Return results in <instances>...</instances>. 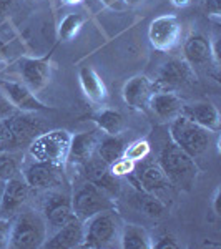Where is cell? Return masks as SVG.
Masks as SVG:
<instances>
[{
    "instance_id": "obj_1",
    "label": "cell",
    "mask_w": 221,
    "mask_h": 249,
    "mask_svg": "<svg viewBox=\"0 0 221 249\" xmlns=\"http://www.w3.org/2000/svg\"><path fill=\"white\" fill-rule=\"evenodd\" d=\"M43 131L42 118L29 111H14L0 118V151H18Z\"/></svg>"
},
{
    "instance_id": "obj_2",
    "label": "cell",
    "mask_w": 221,
    "mask_h": 249,
    "mask_svg": "<svg viewBox=\"0 0 221 249\" xmlns=\"http://www.w3.org/2000/svg\"><path fill=\"white\" fill-rule=\"evenodd\" d=\"M156 163L160 164V168L173 184V188L190 191L195 186L196 176H198V166L195 163V158L184 153L171 140L163 144Z\"/></svg>"
},
{
    "instance_id": "obj_3",
    "label": "cell",
    "mask_w": 221,
    "mask_h": 249,
    "mask_svg": "<svg viewBox=\"0 0 221 249\" xmlns=\"http://www.w3.org/2000/svg\"><path fill=\"white\" fill-rule=\"evenodd\" d=\"M48 238V226L42 213L34 210H20L12 218V249L43 248Z\"/></svg>"
},
{
    "instance_id": "obj_4",
    "label": "cell",
    "mask_w": 221,
    "mask_h": 249,
    "mask_svg": "<svg viewBox=\"0 0 221 249\" xmlns=\"http://www.w3.org/2000/svg\"><path fill=\"white\" fill-rule=\"evenodd\" d=\"M122 223L116 216L115 210H107L83 221V241L85 249H102L108 248L120 239Z\"/></svg>"
},
{
    "instance_id": "obj_5",
    "label": "cell",
    "mask_w": 221,
    "mask_h": 249,
    "mask_svg": "<svg viewBox=\"0 0 221 249\" xmlns=\"http://www.w3.org/2000/svg\"><path fill=\"white\" fill-rule=\"evenodd\" d=\"M213 135L215 133L182 115L170 122V140L191 158H198L210 148Z\"/></svg>"
},
{
    "instance_id": "obj_6",
    "label": "cell",
    "mask_w": 221,
    "mask_h": 249,
    "mask_svg": "<svg viewBox=\"0 0 221 249\" xmlns=\"http://www.w3.org/2000/svg\"><path fill=\"white\" fill-rule=\"evenodd\" d=\"M72 135L67 130H52L42 131L35 136L29 144V158L38 160V161H47L57 166H65L68 148H70Z\"/></svg>"
},
{
    "instance_id": "obj_7",
    "label": "cell",
    "mask_w": 221,
    "mask_h": 249,
    "mask_svg": "<svg viewBox=\"0 0 221 249\" xmlns=\"http://www.w3.org/2000/svg\"><path fill=\"white\" fill-rule=\"evenodd\" d=\"M72 206H74L75 218L87 221L92 216L107 210H115L113 196L103 191L95 183L87 181L72 195Z\"/></svg>"
},
{
    "instance_id": "obj_8",
    "label": "cell",
    "mask_w": 221,
    "mask_h": 249,
    "mask_svg": "<svg viewBox=\"0 0 221 249\" xmlns=\"http://www.w3.org/2000/svg\"><path fill=\"white\" fill-rule=\"evenodd\" d=\"M196 83V71L184 58H171L160 68L153 87L155 90L178 91Z\"/></svg>"
},
{
    "instance_id": "obj_9",
    "label": "cell",
    "mask_w": 221,
    "mask_h": 249,
    "mask_svg": "<svg viewBox=\"0 0 221 249\" xmlns=\"http://www.w3.org/2000/svg\"><path fill=\"white\" fill-rule=\"evenodd\" d=\"M62 171L63 166L38 161L34 158H29L20 166L22 178L30 186V190H52L58 186L62 181Z\"/></svg>"
},
{
    "instance_id": "obj_10",
    "label": "cell",
    "mask_w": 221,
    "mask_h": 249,
    "mask_svg": "<svg viewBox=\"0 0 221 249\" xmlns=\"http://www.w3.org/2000/svg\"><path fill=\"white\" fill-rule=\"evenodd\" d=\"M182 38V23L176 15H162L150 23L148 40L151 47L158 52H170L180 43Z\"/></svg>"
},
{
    "instance_id": "obj_11",
    "label": "cell",
    "mask_w": 221,
    "mask_h": 249,
    "mask_svg": "<svg viewBox=\"0 0 221 249\" xmlns=\"http://www.w3.org/2000/svg\"><path fill=\"white\" fill-rule=\"evenodd\" d=\"M127 178H130V181L133 183V188L150 193V195L162 199L163 203L166 198H170L171 191H173V184L170 183V179L166 178V175L163 173L158 163L145 164L140 173H136V175L131 173Z\"/></svg>"
},
{
    "instance_id": "obj_12",
    "label": "cell",
    "mask_w": 221,
    "mask_h": 249,
    "mask_svg": "<svg viewBox=\"0 0 221 249\" xmlns=\"http://www.w3.org/2000/svg\"><path fill=\"white\" fill-rule=\"evenodd\" d=\"M42 216L47 221V226L58 230L60 226L67 224L68 221L75 219L72 196L62 191H50L43 198Z\"/></svg>"
},
{
    "instance_id": "obj_13",
    "label": "cell",
    "mask_w": 221,
    "mask_h": 249,
    "mask_svg": "<svg viewBox=\"0 0 221 249\" xmlns=\"http://www.w3.org/2000/svg\"><path fill=\"white\" fill-rule=\"evenodd\" d=\"M50 55L48 53L42 58H34V57H22L17 62L18 67V75L20 82H23L32 91H40L43 90L48 82H50L52 75V67H50Z\"/></svg>"
},
{
    "instance_id": "obj_14",
    "label": "cell",
    "mask_w": 221,
    "mask_h": 249,
    "mask_svg": "<svg viewBox=\"0 0 221 249\" xmlns=\"http://www.w3.org/2000/svg\"><path fill=\"white\" fill-rule=\"evenodd\" d=\"M0 91H2L3 98H7V102L18 111L37 113V111H42L47 108L37 96H35V91H32L23 82H17V80H2V82H0Z\"/></svg>"
},
{
    "instance_id": "obj_15",
    "label": "cell",
    "mask_w": 221,
    "mask_h": 249,
    "mask_svg": "<svg viewBox=\"0 0 221 249\" xmlns=\"http://www.w3.org/2000/svg\"><path fill=\"white\" fill-rule=\"evenodd\" d=\"M29 193L30 186L23 178L14 176V178L7 179L5 186H3L2 203H0V216L2 218H14L29 199Z\"/></svg>"
},
{
    "instance_id": "obj_16",
    "label": "cell",
    "mask_w": 221,
    "mask_h": 249,
    "mask_svg": "<svg viewBox=\"0 0 221 249\" xmlns=\"http://www.w3.org/2000/svg\"><path fill=\"white\" fill-rule=\"evenodd\" d=\"M153 91V80H150L147 75H135L125 82L122 88V96L131 110L142 111L148 108V102H150Z\"/></svg>"
},
{
    "instance_id": "obj_17",
    "label": "cell",
    "mask_w": 221,
    "mask_h": 249,
    "mask_svg": "<svg viewBox=\"0 0 221 249\" xmlns=\"http://www.w3.org/2000/svg\"><path fill=\"white\" fill-rule=\"evenodd\" d=\"M100 136L102 135H100L98 131H90V133L85 131V133L72 135L65 166H72V168L80 170V168L95 155L96 144L100 142Z\"/></svg>"
},
{
    "instance_id": "obj_18",
    "label": "cell",
    "mask_w": 221,
    "mask_h": 249,
    "mask_svg": "<svg viewBox=\"0 0 221 249\" xmlns=\"http://www.w3.org/2000/svg\"><path fill=\"white\" fill-rule=\"evenodd\" d=\"M182 116L191 120L193 123L206 128L208 131L218 135L221 128V116L218 108L213 105L211 102H190L183 103L182 107Z\"/></svg>"
},
{
    "instance_id": "obj_19",
    "label": "cell",
    "mask_w": 221,
    "mask_h": 249,
    "mask_svg": "<svg viewBox=\"0 0 221 249\" xmlns=\"http://www.w3.org/2000/svg\"><path fill=\"white\" fill-rule=\"evenodd\" d=\"M183 100L176 91L168 90H155L151 95L150 102H148V108L151 110L156 118L162 122H171L176 116L182 115Z\"/></svg>"
},
{
    "instance_id": "obj_20",
    "label": "cell",
    "mask_w": 221,
    "mask_h": 249,
    "mask_svg": "<svg viewBox=\"0 0 221 249\" xmlns=\"http://www.w3.org/2000/svg\"><path fill=\"white\" fill-rule=\"evenodd\" d=\"M83 241V221L78 218L68 221L67 224L60 226L54 231L43 244V248L50 249H75L82 246Z\"/></svg>"
},
{
    "instance_id": "obj_21",
    "label": "cell",
    "mask_w": 221,
    "mask_h": 249,
    "mask_svg": "<svg viewBox=\"0 0 221 249\" xmlns=\"http://www.w3.org/2000/svg\"><path fill=\"white\" fill-rule=\"evenodd\" d=\"M183 58L193 68L211 63V42L202 34L190 35L183 43Z\"/></svg>"
},
{
    "instance_id": "obj_22",
    "label": "cell",
    "mask_w": 221,
    "mask_h": 249,
    "mask_svg": "<svg viewBox=\"0 0 221 249\" xmlns=\"http://www.w3.org/2000/svg\"><path fill=\"white\" fill-rule=\"evenodd\" d=\"M78 82L82 87L83 95L95 105H103L107 100V87L102 77L96 73L93 67H82L78 71Z\"/></svg>"
},
{
    "instance_id": "obj_23",
    "label": "cell",
    "mask_w": 221,
    "mask_h": 249,
    "mask_svg": "<svg viewBox=\"0 0 221 249\" xmlns=\"http://www.w3.org/2000/svg\"><path fill=\"white\" fill-rule=\"evenodd\" d=\"M118 241L123 249H153V239L140 224H123Z\"/></svg>"
},
{
    "instance_id": "obj_24",
    "label": "cell",
    "mask_w": 221,
    "mask_h": 249,
    "mask_svg": "<svg viewBox=\"0 0 221 249\" xmlns=\"http://www.w3.org/2000/svg\"><path fill=\"white\" fill-rule=\"evenodd\" d=\"M125 148L127 142L123 140L122 135H102L98 144H96L95 153L103 163H107L110 166L113 161L122 158L123 153H125Z\"/></svg>"
},
{
    "instance_id": "obj_25",
    "label": "cell",
    "mask_w": 221,
    "mask_h": 249,
    "mask_svg": "<svg viewBox=\"0 0 221 249\" xmlns=\"http://www.w3.org/2000/svg\"><path fill=\"white\" fill-rule=\"evenodd\" d=\"M131 203H133L136 211L143 213V214L148 216V218L158 219L166 214V203H163L162 199L156 198L153 195H150V193L138 190V188H135Z\"/></svg>"
},
{
    "instance_id": "obj_26",
    "label": "cell",
    "mask_w": 221,
    "mask_h": 249,
    "mask_svg": "<svg viewBox=\"0 0 221 249\" xmlns=\"http://www.w3.org/2000/svg\"><path fill=\"white\" fill-rule=\"evenodd\" d=\"M93 122L103 135H122L123 131V116L111 108H102L95 113Z\"/></svg>"
},
{
    "instance_id": "obj_27",
    "label": "cell",
    "mask_w": 221,
    "mask_h": 249,
    "mask_svg": "<svg viewBox=\"0 0 221 249\" xmlns=\"http://www.w3.org/2000/svg\"><path fill=\"white\" fill-rule=\"evenodd\" d=\"M85 20H87L85 15L78 14V12L65 15V17L62 18V22L58 23V30H57L60 42H70V40L80 32V29L83 27Z\"/></svg>"
},
{
    "instance_id": "obj_28",
    "label": "cell",
    "mask_w": 221,
    "mask_h": 249,
    "mask_svg": "<svg viewBox=\"0 0 221 249\" xmlns=\"http://www.w3.org/2000/svg\"><path fill=\"white\" fill-rule=\"evenodd\" d=\"M22 161L18 160L17 151H0V179L7 181V179L14 178L20 173Z\"/></svg>"
},
{
    "instance_id": "obj_29",
    "label": "cell",
    "mask_w": 221,
    "mask_h": 249,
    "mask_svg": "<svg viewBox=\"0 0 221 249\" xmlns=\"http://www.w3.org/2000/svg\"><path fill=\"white\" fill-rule=\"evenodd\" d=\"M150 151H151V148L147 140H136V142L127 144L123 156H127L128 160H131V161H135V163H140L150 155Z\"/></svg>"
},
{
    "instance_id": "obj_30",
    "label": "cell",
    "mask_w": 221,
    "mask_h": 249,
    "mask_svg": "<svg viewBox=\"0 0 221 249\" xmlns=\"http://www.w3.org/2000/svg\"><path fill=\"white\" fill-rule=\"evenodd\" d=\"M110 173L116 178H122V176H130L131 173H135L136 170V163L131 161V160H128L127 156H122V158H118L116 161H113L110 164Z\"/></svg>"
},
{
    "instance_id": "obj_31",
    "label": "cell",
    "mask_w": 221,
    "mask_h": 249,
    "mask_svg": "<svg viewBox=\"0 0 221 249\" xmlns=\"http://www.w3.org/2000/svg\"><path fill=\"white\" fill-rule=\"evenodd\" d=\"M10 234H12V218H2L0 216V249L10 248Z\"/></svg>"
},
{
    "instance_id": "obj_32",
    "label": "cell",
    "mask_w": 221,
    "mask_h": 249,
    "mask_svg": "<svg viewBox=\"0 0 221 249\" xmlns=\"http://www.w3.org/2000/svg\"><path fill=\"white\" fill-rule=\"evenodd\" d=\"M204 12H206L208 18L213 22H220L221 9H220V0H204Z\"/></svg>"
},
{
    "instance_id": "obj_33",
    "label": "cell",
    "mask_w": 221,
    "mask_h": 249,
    "mask_svg": "<svg viewBox=\"0 0 221 249\" xmlns=\"http://www.w3.org/2000/svg\"><path fill=\"white\" fill-rule=\"evenodd\" d=\"M178 248L180 244L170 234H163L156 241H153V249H178Z\"/></svg>"
},
{
    "instance_id": "obj_34",
    "label": "cell",
    "mask_w": 221,
    "mask_h": 249,
    "mask_svg": "<svg viewBox=\"0 0 221 249\" xmlns=\"http://www.w3.org/2000/svg\"><path fill=\"white\" fill-rule=\"evenodd\" d=\"M100 2L111 10H123V9H127V5H128L127 0H100Z\"/></svg>"
},
{
    "instance_id": "obj_35",
    "label": "cell",
    "mask_w": 221,
    "mask_h": 249,
    "mask_svg": "<svg viewBox=\"0 0 221 249\" xmlns=\"http://www.w3.org/2000/svg\"><path fill=\"white\" fill-rule=\"evenodd\" d=\"M9 113H10V103L7 102V98L3 100V102L0 100V118H2V116H5V115H9Z\"/></svg>"
},
{
    "instance_id": "obj_36",
    "label": "cell",
    "mask_w": 221,
    "mask_h": 249,
    "mask_svg": "<svg viewBox=\"0 0 221 249\" xmlns=\"http://www.w3.org/2000/svg\"><path fill=\"white\" fill-rule=\"evenodd\" d=\"M14 3V0H0V15H5Z\"/></svg>"
},
{
    "instance_id": "obj_37",
    "label": "cell",
    "mask_w": 221,
    "mask_h": 249,
    "mask_svg": "<svg viewBox=\"0 0 221 249\" xmlns=\"http://www.w3.org/2000/svg\"><path fill=\"white\" fill-rule=\"evenodd\" d=\"M218 201H220V188H216L215 195H213V210H215L216 214L220 216V206H218Z\"/></svg>"
},
{
    "instance_id": "obj_38",
    "label": "cell",
    "mask_w": 221,
    "mask_h": 249,
    "mask_svg": "<svg viewBox=\"0 0 221 249\" xmlns=\"http://www.w3.org/2000/svg\"><path fill=\"white\" fill-rule=\"evenodd\" d=\"M171 2H173V5H176V7H186L191 0H171Z\"/></svg>"
},
{
    "instance_id": "obj_39",
    "label": "cell",
    "mask_w": 221,
    "mask_h": 249,
    "mask_svg": "<svg viewBox=\"0 0 221 249\" xmlns=\"http://www.w3.org/2000/svg\"><path fill=\"white\" fill-rule=\"evenodd\" d=\"M63 3H67V5H77V3L83 2V0H62Z\"/></svg>"
},
{
    "instance_id": "obj_40",
    "label": "cell",
    "mask_w": 221,
    "mask_h": 249,
    "mask_svg": "<svg viewBox=\"0 0 221 249\" xmlns=\"http://www.w3.org/2000/svg\"><path fill=\"white\" fill-rule=\"evenodd\" d=\"M3 52H5V43H3V40L0 38V58L3 57Z\"/></svg>"
},
{
    "instance_id": "obj_41",
    "label": "cell",
    "mask_w": 221,
    "mask_h": 249,
    "mask_svg": "<svg viewBox=\"0 0 221 249\" xmlns=\"http://www.w3.org/2000/svg\"><path fill=\"white\" fill-rule=\"evenodd\" d=\"M3 186H5V181L0 179V203H2V195H3Z\"/></svg>"
},
{
    "instance_id": "obj_42",
    "label": "cell",
    "mask_w": 221,
    "mask_h": 249,
    "mask_svg": "<svg viewBox=\"0 0 221 249\" xmlns=\"http://www.w3.org/2000/svg\"><path fill=\"white\" fill-rule=\"evenodd\" d=\"M131 2H136V0H127V3H131Z\"/></svg>"
}]
</instances>
